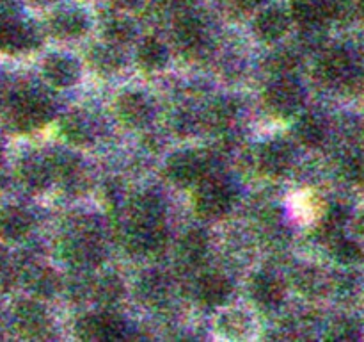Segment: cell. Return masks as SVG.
I'll list each match as a JSON object with an SVG mask.
<instances>
[{
	"label": "cell",
	"mask_w": 364,
	"mask_h": 342,
	"mask_svg": "<svg viewBox=\"0 0 364 342\" xmlns=\"http://www.w3.org/2000/svg\"><path fill=\"white\" fill-rule=\"evenodd\" d=\"M269 70L272 73L281 75V77H287L288 73H291L294 70H297L299 59L294 52H288V50H281L276 52L274 56L269 57V63H267Z\"/></svg>",
	"instance_id": "d590c367"
},
{
	"label": "cell",
	"mask_w": 364,
	"mask_h": 342,
	"mask_svg": "<svg viewBox=\"0 0 364 342\" xmlns=\"http://www.w3.org/2000/svg\"><path fill=\"white\" fill-rule=\"evenodd\" d=\"M231 294V281L220 273H206L196 284V296L203 305H223Z\"/></svg>",
	"instance_id": "4fadbf2b"
},
{
	"label": "cell",
	"mask_w": 364,
	"mask_h": 342,
	"mask_svg": "<svg viewBox=\"0 0 364 342\" xmlns=\"http://www.w3.org/2000/svg\"><path fill=\"white\" fill-rule=\"evenodd\" d=\"M50 171L46 167L45 160L38 159H27L21 162L20 166V180L21 184L32 191H39V189L46 187L50 180Z\"/></svg>",
	"instance_id": "f546056e"
},
{
	"label": "cell",
	"mask_w": 364,
	"mask_h": 342,
	"mask_svg": "<svg viewBox=\"0 0 364 342\" xmlns=\"http://www.w3.org/2000/svg\"><path fill=\"white\" fill-rule=\"evenodd\" d=\"M60 132L73 145H85L92 139V123L82 113H70L60 121Z\"/></svg>",
	"instance_id": "d4e9b609"
},
{
	"label": "cell",
	"mask_w": 364,
	"mask_h": 342,
	"mask_svg": "<svg viewBox=\"0 0 364 342\" xmlns=\"http://www.w3.org/2000/svg\"><path fill=\"white\" fill-rule=\"evenodd\" d=\"M32 217L20 207H6L0 210V239L16 242L31 232Z\"/></svg>",
	"instance_id": "5bb4252c"
},
{
	"label": "cell",
	"mask_w": 364,
	"mask_h": 342,
	"mask_svg": "<svg viewBox=\"0 0 364 342\" xmlns=\"http://www.w3.org/2000/svg\"><path fill=\"white\" fill-rule=\"evenodd\" d=\"M39 45V34L34 27L14 20L0 21V50L4 52H23Z\"/></svg>",
	"instance_id": "ba28073f"
},
{
	"label": "cell",
	"mask_w": 364,
	"mask_h": 342,
	"mask_svg": "<svg viewBox=\"0 0 364 342\" xmlns=\"http://www.w3.org/2000/svg\"><path fill=\"white\" fill-rule=\"evenodd\" d=\"M25 280H27L32 294L38 296V298H50V296L55 294L60 285L59 276L52 269L39 266V264H28L25 267Z\"/></svg>",
	"instance_id": "d6986e66"
},
{
	"label": "cell",
	"mask_w": 364,
	"mask_h": 342,
	"mask_svg": "<svg viewBox=\"0 0 364 342\" xmlns=\"http://www.w3.org/2000/svg\"><path fill=\"white\" fill-rule=\"evenodd\" d=\"M265 102L270 109L281 116L295 113L302 102V89L297 82L288 77H281L272 82L265 91Z\"/></svg>",
	"instance_id": "52a82bcc"
},
{
	"label": "cell",
	"mask_w": 364,
	"mask_h": 342,
	"mask_svg": "<svg viewBox=\"0 0 364 342\" xmlns=\"http://www.w3.org/2000/svg\"><path fill=\"white\" fill-rule=\"evenodd\" d=\"M43 71H45L46 81L55 88H70L80 75L78 63L68 56H50L45 61Z\"/></svg>",
	"instance_id": "2e32d148"
},
{
	"label": "cell",
	"mask_w": 364,
	"mask_h": 342,
	"mask_svg": "<svg viewBox=\"0 0 364 342\" xmlns=\"http://www.w3.org/2000/svg\"><path fill=\"white\" fill-rule=\"evenodd\" d=\"M208 253V237L201 230H192L183 235L178 248L181 262L187 266H199Z\"/></svg>",
	"instance_id": "603a6c76"
},
{
	"label": "cell",
	"mask_w": 364,
	"mask_h": 342,
	"mask_svg": "<svg viewBox=\"0 0 364 342\" xmlns=\"http://www.w3.org/2000/svg\"><path fill=\"white\" fill-rule=\"evenodd\" d=\"M91 64L102 73H114L123 66V56L114 45H102L91 50Z\"/></svg>",
	"instance_id": "4dcf8cb0"
},
{
	"label": "cell",
	"mask_w": 364,
	"mask_h": 342,
	"mask_svg": "<svg viewBox=\"0 0 364 342\" xmlns=\"http://www.w3.org/2000/svg\"><path fill=\"white\" fill-rule=\"evenodd\" d=\"M327 337L341 342L355 341L359 338V328L352 321H340L338 324H334V328H331V333Z\"/></svg>",
	"instance_id": "f35d334b"
},
{
	"label": "cell",
	"mask_w": 364,
	"mask_h": 342,
	"mask_svg": "<svg viewBox=\"0 0 364 342\" xmlns=\"http://www.w3.org/2000/svg\"><path fill=\"white\" fill-rule=\"evenodd\" d=\"M173 4H176V6L180 7H185V6H191V4H194L196 0H171Z\"/></svg>",
	"instance_id": "f6af8a7d"
},
{
	"label": "cell",
	"mask_w": 364,
	"mask_h": 342,
	"mask_svg": "<svg viewBox=\"0 0 364 342\" xmlns=\"http://www.w3.org/2000/svg\"><path fill=\"white\" fill-rule=\"evenodd\" d=\"M77 333L84 341H116L124 335V323L110 312L91 314L78 321Z\"/></svg>",
	"instance_id": "8992f818"
},
{
	"label": "cell",
	"mask_w": 364,
	"mask_h": 342,
	"mask_svg": "<svg viewBox=\"0 0 364 342\" xmlns=\"http://www.w3.org/2000/svg\"><path fill=\"white\" fill-rule=\"evenodd\" d=\"M291 13L302 27L322 25L329 18L326 0H291Z\"/></svg>",
	"instance_id": "cb8c5ba5"
},
{
	"label": "cell",
	"mask_w": 364,
	"mask_h": 342,
	"mask_svg": "<svg viewBox=\"0 0 364 342\" xmlns=\"http://www.w3.org/2000/svg\"><path fill=\"white\" fill-rule=\"evenodd\" d=\"M237 103L230 98H220L208 107L201 121L213 130H226L237 118Z\"/></svg>",
	"instance_id": "484cf974"
},
{
	"label": "cell",
	"mask_w": 364,
	"mask_h": 342,
	"mask_svg": "<svg viewBox=\"0 0 364 342\" xmlns=\"http://www.w3.org/2000/svg\"><path fill=\"white\" fill-rule=\"evenodd\" d=\"M355 68L358 66L347 50L331 48L320 57L316 71H318L320 78L326 82H347Z\"/></svg>",
	"instance_id": "30bf717a"
},
{
	"label": "cell",
	"mask_w": 364,
	"mask_h": 342,
	"mask_svg": "<svg viewBox=\"0 0 364 342\" xmlns=\"http://www.w3.org/2000/svg\"><path fill=\"white\" fill-rule=\"evenodd\" d=\"M256 34L265 41H276L281 36L287 32L288 28V18L277 7H270V9L263 11L255 21Z\"/></svg>",
	"instance_id": "44dd1931"
},
{
	"label": "cell",
	"mask_w": 364,
	"mask_h": 342,
	"mask_svg": "<svg viewBox=\"0 0 364 342\" xmlns=\"http://www.w3.org/2000/svg\"><path fill=\"white\" fill-rule=\"evenodd\" d=\"M28 2H31L32 6H48V4L53 2V0H28Z\"/></svg>",
	"instance_id": "bcb514c9"
},
{
	"label": "cell",
	"mask_w": 364,
	"mask_h": 342,
	"mask_svg": "<svg viewBox=\"0 0 364 342\" xmlns=\"http://www.w3.org/2000/svg\"><path fill=\"white\" fill-rule=\"evenodd\" d=\"M60 253L77 269H91L103 260V244L92 224L78 223L60 242Z\"/></svg>",
	"instance_id": "6da1fadb"
},
{
	"label": "cell",
	"mask_w": 364,
	"mask_h": 342,
	"mask_svg": "<svg viewBox=\"0 0 364 342\" xmlns=\"http://www.w3.org/2000/svg\"><path fill=\"white\" fill-rule=\"evenodd\" d=\"M199 125H203L201 116H196V113H191V110H181L174 120V128L180 134H192V132L198 130Z\"/></svg>",
	"instance_id": "ab89813d"
},
{
	"label": "cell",
	"mask_w": 364,
	"mask_h": 342,
	"mask_svg": "<svg viewBox=\"0 0 364 342\" xmlns=\"http://www.w3.org/2000/svg\"><path fill=\"white\" fill-rule=\"evenodd\" d=\"M137 294L146 305H162L169 298V280L159 271H148L139 278Z\"/></svg>",
	"instance_id": "e0dca14e"
},
{
	"label": "cell",
	"mask_w": 364,
	"mask_h": 342,
	"mask_svg": "<svg viewBox=\"0 0 364 342\" xmlns=\"http://www.w3.org/2000/svg\"><path fill=\"white\" fill-rule=\"evenodd\" d=\"M249 330V319L242 312H228L220 319V331L231 338H238Z\"/></svg>",
	"instance_id": "8d00e7d4"
},
{
	"label": "cell",
	"mask_w": 364,
	"mask_h": 342,
	"mask_svg": "<svg viewBox=\"0 0 364 342\" xmlns=\"http://www.w3.org/2000/svg\"><path fill=\"white\" fill-rule=\"evenodd\" d=\"M130 223L148 224V223H162L164 219V203L153 192L139 195L130 205Z\"/></svg>",
	"instance_id": "ffe728a7"
},
{
	"label": "cell",
	"mask_w": 364,
	"mask_h": 342,
	"mask_svg": "<svg viewBox=\"0 0 364 342\" xmlns=\"http://www.w3.org/2000/svg\"><path fill=\"white\" fill-rule=\"evenodd\" d=\"M14 326L23 337H43L48 330V316L39 303L20 301L14 309Z\"/></svg>",
	"instance_id": "9c48e42d"
},
{
	"label": "cell",
	"mask_w": 364,
	"mask_h": 342,
	"mask_svg": "<svg viewBox=\"0 0 364 342\" xmlns=\"http://www.w3.org/2000/svg\"><path fill=\"white\" fill-rule=\"evenodd\" d=\"M235 7H238L240 11H252L255 7H258L259 4H263L265 0H231Z\"/></svg>",
	"instance_id": "7bdbcfd3"
},
{
	"label": "cell",
	"mask_w": 364,
	"mask_h": 342,
	"mask_svg": "<svg viewBox=\"0 0 364 342\" xmlns=\"http://www.w3.org/2000/svg\"><path fill=\"white\" fill-rule=\"evenodd\" d=\"M173 36L176 45L183 52H198L203 46V41H205V27H203L201 20L196 18L194 14H181L174 21Z\"/></svg>",
	"instance_id": "7c38bea8"
},
{
	"label": "cell",
	"mask_w": 364,
	"mask_h": 342,
	"mask_svg": "<svg viewBox=\"0 0 364 342\" xmlns=\"http://www.w3.org/2000/svg\"><path fill=\"white\" fill-rule=\"evenodd\" d=\"M16 16V2L14 0H0V21L14 20Z\"/></svg>",
	"instance_id": "b9f144b4"
},
{
	"label": "cell",
	"mask_w": 364,
	"mask_h": 342,
	"mask_svg": "<svg viewBox=\"0 0 364 342\" xmlns=\"http://www.w3.org/2000/svg\"><path fill=\"white\" fill-rule=\"evenodd\" d=\"M291 148L284 141H270L259 152V166L267 175H281L290 167Z\"/></svg>",
	"instance_id": "ac0fdd59"
},
{
	"label": "cell",
	"mask_w": 364,
	"mask_h": 342,
	"mask_svg": "<svg viewBox=\"0 0 364 342\" xmlns=\"http://www.w3.org/2000/svg\"><path fill=\"white\" fill-rule=\"evenodd\" d=\"M124 287L123 281L116 276V274H105V276H100L98 280L92 281L91 285V296L102 305H114L121 299L123 296Z\"/></svg>",
	"instance_id": "4316f807"
},
{
	"label": "cell",
	"mask_w": 364,
	"mask_h": 342,
	"mask_svg": "<svg viewBox=\"0 0 364 342\" xmlns=\"http://www.w3.org/2000/svg\"><path fill=\"white\" fill-rule=\"evenodd\" d=\"M297 138L306 146H320L327 138V125L322 118L315 116V114H308V116L301 118L297 123Z\"/></svg>",
	"instance_id": "83f0119b"
},
{
	"label": "cell",
	"mask_w": 364,
	"mask_h": 342,
	"mask_svg": "<svg viewBox=\"0 0 364 342\" xmlns=\"http://www.w3.org/2000/svg\"><path fill=\"white\" fill-rule=\"evenodd\" d=\"M294 281L297 284V289L304 294H320L322 289L326 287V280L320 274L318 269H313V267H302L295 273Z\"/></svg>",
	"instance_id": "836d02e7"
},
{
	"label": "cell",
	"mask_w": 364,
	"mask_h": 342,
	"mask_svg": "<svg viewBox=\"0 0 364 342\" xmlns=\"http://www.w3.org/2000/svg\"><path fill=\"white\" fill-rule=\"evenodd\" d=\"M331 244V253L334 255V259L340 260L341 264H354L358 262L359 256H361V248H359L358 242H354L352 239H345L341 235L334 237L333 241H329Z\"/></svg>",
	"instance_id": "e575fe53"
},
{
	"label": "cell",
	"mask_w": 364,
	"mask_h": 342,
	"mask_svg": "<svg viewBox=\"0 0 364 342\" xmlns=\"http://www.w3.org/2000/svg\"><path fill=\"white\" fill-rule=\"evenodd\" d=\"M112 2L116 4L117 7H121V9H134L135 6L141 4V0H112Z\"/></svg>",
	"instance_id": "ee69618b"
},
{
	"label": "cell",
	"mask_w": 364,
	"mask_h": 342,
	"mask_svg": "<svg viewBox=\"0 0 364 342\" xmlns=\"http://www.w3.org/2000/svg\"><path fill=\"white\" fill-rule=\"evenodd\" d=\"M345 221H347V212L345 209H341L340 205H334L327 210L326 217L322 219V223L318 224V235L323 241H333L334 237L341 235V228H343Z\"/></svg>",
	"instance_id": "d6a6232c"
},
{
	"label": "cell",
	"mask_w": 364,
	"mask_h": 342,
	"mask_svg": "<svg viewBox=\"0 0 364 342\" xmlns=\"http://www.w3.org/2000/svg\"><path fill=\"white\" fill-rule=\"evenodd\" d=\"M343 175L347 177V180L355 182L359 184L363 178V160L361 155H350L347 160L343 162Z\"/></svg>",
	"instance_id": "60d3db41"
},
{
	"label": "cell",
	"mask_w": 364,
	"mask_h": 342,
	"mask_svg": "<svg viewBox=\"0 0 364 342\" xmlns=\"http://www.w3.org/2000/svg\"><path fill=\"white\" fill-rule=\"evenodd\" d=\"M0 166H2V148H0Z\"/></svg>",
	"instance_id": "7dc6e473"
},
{
	"label": "cell",
	"mask_w": 364,
	"mask_h": 342,
	"mask_svg": "<svg viewBox=\"0 0 364 342\" xmlns=\"http://www.w3.org/2000/svg\"><path fill=\"white\" fill-rule=\"evenodd\" d=\"M137 59L146 70H160L167 63V48L156 38H146L139 45Z\"/></svg>",
	"instance_id": "f1b7e54d"
},
{
	"label": "cell",
	"mask_w": 364,
	"mask_h": 342,
	"mask_svg": "<svg viewBox=\"0 0 364 342\" xmlns=\"http://www.w3.org/2000/svg\"><path fill=\"white\" fill-rule=\"evenodd\" d=\"M105 38L110 45H127L135 38V27L128 18L114 16L105 24Z\"/></svg>",
	"instance_id": "1f68e13d"
},
{
	"label": "cell",
	"mask_w": 364,
	"mask_h": 342,
	"mask_svg": "<svg viewBox=\"0 0 364 342\" xmlns=\"http://www.w3.org/2000/svg\"><path fill=\"white\" fill-rule=\"evenodd\" d=\"M124 244L135 255H159L166 249L167 232L162 223H130L124 234Z\"/></svg>",
	"instance_id": "5b68a950"
},
{
	"label": "cell",
	"mask_w": 364,
	"mask_h": 342,
	"mask_svg": "<svg viewBox=\"0 0 364 342\" xmlns=\"http://www.w3.org/2000/svg\"><path fill=\"white\" fill-rule=\"evenodd\" d=\"M151 103L141 93H124L117 100V116L128 127H142L151 120Z\"/></svg>",
	"instance_id": "8fae6325"
},
{
	"label": "cell",
	"mask_w": 364,
	"mask_h": 342,
	"mask_svg": "<svg viewBox=\"0 0 364 342\" xmlns=\"http://www.w3.org/2000/svg\"><path fill=\"white\" fill-rule=\"evenodd\" d=\"M231 203H233V191L228 182L217 177L203 178V185L196 196V209L203 217L215 219L224 216L231 209Z\"/></svg>",
	"instance_id": "7a4b0ae2"
},
{
	"label": "cell",
	"mask_w": 364,
	"mask_h": 342,
	"mask_svg": "<svg viewBox=\"0 0 364 342\" xmlns=\"http://www.w3.org/2000/svg\"><path fill=\"white\" fill-rule=\"evenodd\" d=\"M326 2H327V14H329V18L348 21L359 13L358 0H326Z\"/></svg>",
	"instance_id": "74e56055"
},
{
	"label": "cell",
	"mask_w": 364,
	"mask_h": 342,
	"mask_svg": "<svg viewBox=\"0 0 364 342\" xmlns=\"http://www.w3.org/2000/svg\"><path fill=\"white\" fill-rule=\"evenodd\" d=\"M50 28L57 38L70 39L84 34L87 28V20L80 11H60L50 21Z\"/></svg>",
	"instance_id": "7402d4cb"
},
{
	"label": "cell",
	"mask_w": 364,
	"mask_h": 342,
	"mask_svg": "<svg viewBox=\"0 0 364 342\" xmlns=\"http://www.w3.org/2000/svg\"><path fill=\"white\" fill-rule=\"evenodd\" d=\"M212 159L203 152H180L167 162V177L178 185H191L208 177Z\"/></svg>",
	"instance_id": "277c9868"
},
{
	"label": "cell",
	"mask_w": 364,
	"mask_h": 342,
	"mask_svg": "<svg viewBox=\"0 0 364 342\" xmlns=\"http://www.w3.org/2000/svg\"><path fill=\"white\" fill-rule=\"evenodd\" d=\"M251 294L262 309H277L284 298V287L274 274L259 273L252 280Z\"/></svg>",
	"instance_id": "9a60e30c"
},
{
	"label": "cell",
	"mask_w": 364,
	"mask_h": 342,
	"mask_svg": "<svg viewBox=\"0 0 364 342\" xmlns=\"http://www.w3.org/2000/svg\"><path fill=\"white\" fill-rule=\"evenodd\" d=\"M52 114L48 100L36 93L23 91L11 102V118L20 130H34L41 127Z\"/></svg>",
	"instance_id": "3957f363"
}]
</instances>
